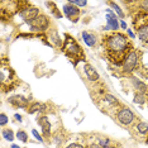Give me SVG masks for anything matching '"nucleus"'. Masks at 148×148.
Wrapping results in <instances>:
<instances>
[{
  "label": "nucleus",
  "instance_id": "obj_10",
  "mask_svg": "<svg viewBox=\"0 0 148 148\" xmlns=\"http://www.w3.org/2000/svg\"><path fill=\"white\" fill-rule=\"evenodd\" d=\"M8 103L9 105H12L15 109H28V106L31 105L28 97L23 96V95H13L8 97Z\"/></svg>",
  "mask_w": 148,
  "mask_h": 148
},
{
  "label": "nucleus",
  "instance_id": "obj_31",
  "mask_svg": "<svg viewBox=\"0 0 148 148\" xmlns=\"http://www.w3.org/2000/svg\"><path fill=\"white\" fill-rule=\"evenodd\" d=\"M120 25H122V28H123V29H127V24H125V22L120 21Z\"/></svg>",
  "mask_w": 148,
  "mask_h": 148
},
{
  "label": "nucleus",
  "instance_id": "obj_5",
  "mask_svg": "<svg viewBox=\"0 0 148 148\" xmlns=\"http://www.w3.org/2000/svg\"><path fill=\"white\" fill-rule=\"evenodd\" d=\"M140 63V52L134 48L132 52L129 53L123 63L119 66V71L122 75H132L134 71H137Z\"/></svg>",
  "mask_w": 148,
  "mask_h": 148
},
{
  "label": "nucleus",
  "instance_id": "obj_25",
  "mask_svg": "<svg viewBox=\"0 0 148 148\" xmlns=\"http://www.w3.org/2000/svg\"><path fill=\"white\" fill-rule=\"evenodd\" d=\"M8 120H9V118L6 116V114L1 113V115H0V124H1V127H4L5 124L8 123Z\"/></svg>",
  "mask_w": 148,
  "mask_h": 148
},
{
  "label": "nucleus",
  "instance_id": "obj_4",
  "mask_svg": "<svg viewBox=\"0 0 148 148\" xmlns=\"http://www.w3.org/2000/svg\"><path fill=\"white\" fill-rule=\"evenodd\" d=\"M133 27L139 41L144 45H148V12L138 10L133 18Z\"/></svg>",
  "mask_w": 148,
  "mask_h": 148
},
{
  "label": "nucleus",
  "instance_id": "obj_27",
  "mask_svg": "<svg viewBox=\"0 0 148 148\" xmlns=\"http://www.w3.org/2000/svg\"><path fill=\"white\" fill-rule=\"evenodd\" d=\"M65 148H85V146H84V144H81V143L75 142V143H70L69 146H66Z\"/></svg>",
  "mask_w": 148,
  "mask_h": 148
},
{
  "label": "nucleus",
  "instance_id": "obj_16",
  "mask_svg": "<svg viewBox=\"0 0 148 148\" xmlns=\"http://www.w3.org/2000/svg\"><path fill=\"white\" fill-rule=\"evenodd\" d=\"M82 39L89 47H95L97 43V37L91 32H82Z\"/></svg>",
  "mask_w": 148,
  "mask_h": 148
},
{
  "label": "nucleus",
  "instance_id": "obj_6",
  "mask_svg": "<svg viewBox=\"0 0 148 148\" xmlns=\"http://www.w3.org/2000/svg\"><path fill=\"white\" fill-rule=\"evenodd\" d=\"M114 119L116 120L118 123L120 124V125H123V127H132L134 123L137 122V115L134 114V112L130 108H128V106H122L118 112L114 114Z\"/></svg>",
  "mask_w": 148,
  "mask_h": 148
},
{
  "label": "nucleus",
  "instance_id": "obj_28",
  "mask_svg": "<svg viewBox=\"0 0 148 148\" xmlns=\"http://www.w3.org/2000/svg\"><path fill=\"white\" fill-rule=\"evenodd\" d=\"M85 148H101L97 144V142H91V143H89V144H86Z\"/></svg>",
  "mask_w": 148,
  "mask_h": 148
},
{
  "label": "nucleus",
  "instance_id": "obj_23",
  "mask_svg": "<svg viewBox=\"0 0 148 148\" xmlns=\"http://www.w3.org/2000/svg\"><path fill=\"white\" fill-rule=\"evenodd\" d=\"M109 4H110V6H113V8L115 9V12L118 13V15H120V18H124V13H123V9L120 8V5H118L116 3H114V1L109 3Z\"/></svg>",
  "mask_w": 148,
  "mask_h": 148
},
{
  "label": "nucleus",
  "instance_id": "obj_18",
  "mask_svg": "<svg viewBox=\"0 0 148 148\" xmlns=\"http://www.w3.org/2000/svg\"><path fill=\"white\" fill-rule=\"evenodd\" d=\"M42 104H43V103H39V101H33V103H31V105H29L28 109H27V113H28V114L41 113V110H42Z\"/></svg>",
  "mask_w": 148,
  "mask_h": 148
},
{
  "label": "nucleus",
  "instance_id": "obj_8",
  "mask_svg": "<svg viewBox=\"0 0 148 148\" xmlns=\"http://www.w3.org/2000/svg\"><path fill=\"white\" fill-rule=\"evenodd\" d=\"M29 27H31L32 32H46L47 29H49V19L47 15H38L33 22L29 23Z\"/></svg>",
  "mask_w": 148,
  "mask_h": 148
},
{
  "label": "nucleus",
  "instance_id": "obj_19",
  "mask_svg": "<svg viewBox=\"0 0 148 148\" xmlns=\"http://www.w3.org/2000/svg\"><path fill=\"white\" fill-rule=\"evenodd\" d=\"M133 101L136 104H140L143 105L147 101V94H142V92H134L133 95Z\"/></svg>",
  "mask_w": 148,
  "mask_h": 148
},
{
  "label": "nucleus",
  "instance_id": "obj_14",
  "mask_svg": "<svg viewBox=\"0 0 148 148\" xmlns=\"http://www.w3.org/2000/svg\"><path fill=\"white\" fill-rule=\"evenodd\" d=\"M108 15H106V22H108V25L104 27V29L105 31H112V32H118V29H119V22H118V19L114 16V14L112 13L110 9H108Z\"/></svg>",
  "mask_w": 148,
  "mask_h": 148
},
{
  "label": "nucleus",
  "instance_id": "obj_26",
  "mask_svg": "<svg viewBox=\"0 0 148 148\" xmlns=\"http://www.w3.org/2000/svg\"><path fill=\"white\" fill-rule=\"evenodd\" d=\"M32 134L34 136V138H36L37 140H39L41 143H43V136H42V134H39L36 129H32Z\"/></svg>",
  "mask_w": 148,
  "mask_h": 148
},
{
  "label": "nucleus",
  "instance_id": "obj_20",
  "mask_svg": "<svg viewBox=\"0 0 148 148\" xmlns=\"http://www.w3.org/2000/svg\"><path fill=\"white\" fill-rule=\"evenodd\" d=\"M97 144L101 148H110L113 146V140L106 137H100L99 139H97Z\"/></svg>",
  "mask_w": 148,
  "mask_h": 148
},
{
  "label": "nucleus",
  "instance_id": "obj_33",
  "mask_svg": "<svg viewBox=\"0 0 148 148\" xmlns=\"http://www.w3.org/2000/svg\"><path fill=\"white\" fill-rule=\"evenodd\" d=\"M147 101H148V91H147Z\"/></svg>",
  "mask_w": 148,
  "mask_h": 148
},
{
  "label": "nucleus",
  "instance_id": "obj_30",
  "mask_svg": "<svg viewBox=\"0 0 148 148\" xmlns=\"http://www.w3.org/2000/svg\"><path fill=\"white\" fill-rule=\"evenodd\" d=\"M128 34H129V37H130V38H134V37H136V36H134V33L132 32V31H130V29H128Z\"/></svg>",
  "mask_w": 148,
  "mask_h": 148
},
{
  "label": "nucleus",
  "instance_id": "obj_32",
  "mask_svg": "<svg viewBox=\"0 0 148 148\" xmlns=\"http://www.w3.org/2000/svg\"><path fill=\"white\" fill-rule=\"evenodd\" d=\"M12 148H21V147H19V146H16V144H13Z\"/></svg>",
  "mask_w": 148,
  "mask_h": 148
},
{
  "label": "nucleus",
  "instance_id": "obj_1",
  "mask_svg": "<svg viewBox=\"0 0 148 148\" xmlns=\"http://www.w3.org/2000/svg\"><path fill=\"white\" fill-rule=\"evenodd\" d=\"M103 53L112 65L119 67L125 57L133 51V43L122 32H110L104 34L100 41Z\"/></svg>",
  "mask_w": 148,
  "mask_h": 148
},
{
  "label": "nucleus",
  "instance_id": "obj_13",
  "mask_svg": "<svg viewBox=\"0 0 148 148\" xmlns=\"http://www.w3.org/2000/svg\"><path fill=\"white\" fill-rule=\"evenodd\" d=\"M84 72H85L86 79L89 80L90 82H92V84L99 82L100 75L97 73L96 70L94 69V66H92V65H90V63H85V65H84Z\"/></svg>",
  "mask_w": 148,
  "mask_h": 148
},
{
  "label": "nucleus",
  "instance_id": "obj_3",
  "mask_svg": "<svg viewBox=\"0 0 148 148\" xmlns=\"http://www.w3.org/2000/svg\"><path fill=\"white\" fill-rule=\"evenodd\" d=\"M0 82H1L3 92L12 91L18 85V77L15 75V71L12 69L6 60H3L0 65Z\"/></svg>",
  "mask_w": 148,
  "mask_h": 148
},
{
  "label": "nucleus",
  "instance_id": "obj_9",
  "mask_svg": "<svg viewBox=\"0 0 148 148\" xmlns=\"http://www.w3.org/2000/svg\"><path fill=\"white\" fill-rule=\"evenodd\" d=\"M134 138H146L148 137V123L137 120L136 123L130 127V130Z\"/></svg>",
  "mask_w": 148,
  "mask_h": 148
},
{
  "label": "nucleus",
  "instance_id": "obj_2",
  "mask_svg": "<svg viewBox=\"0 0 148 148\" xmlns=\"http://www.w3.org/2000/svg\"><path fill=\"white\" fill-rule=\"evenodd\" d=\"M61 49L67 56V58L72 62L73 66H76L80 61H85V52H84L82 47L69 33L65 34V39H63V45L61 47Z\"/></svg>",
  "mask_w": 148,
  "mask_h": 148
},
{
  "label": "nucleus",
  "instance_id": "obj_22",
  "mask_svg": "<svg viewBox=\"0 0 148 148\" xmlns=\"http://www.w3.org/2000/svg\"><path fill=\"white\" fill-rule=\"evenodd\" d=\"M16 138H18L19 140H22L23 143L28 142V134H27L25 130H18V132H16Z\"/></svg>",
  "mask_w": 148,
  "mask_h": 148
},
{
  "label": "nucleus",
  "instance_id": "obj_29",
  "mask_svg": "<svg viewBox=\"0 0 148 148\" xmlns=\"http://www.w3.org/2000/svg\"><path fill=\"white\" fill-rule=\"evenodd\" d=\"M14 119L16 120V122H22V120H23V116L21 115V114L16 113V114H14Z\"/></svg>",
  "mask_w": 148,
  "mask_h": 148
},
{
  "label": "nucleus",
  "instance_id": "obj_7",
  "mask_svg": "<svg viewBox=\"0 0 148 148\" xmlns=\"http://www.w3.org/2000/svg\"><path fill=\"white\" fill-rule=\"evenodd\" d=\"M19 15H21L22 18L29 24V23L34 21V19L38 15H41V13H39V9L38 8H36V6H32L31 3H27L25 1L24 6L21 8V10H19Z\"/></svg>",
  "mask_w": 148,
  "mask_h": 148
},
{
  "label": "nucleus",
  "instance_id": "obj_12",
  "mask_svg": "<svg viewBox=\"0 0 148 148\" xmlns=\"http://www.w3.org/2000/svg\"><path fill=\"white\" fill-rule=\"evenodd\" d=\"M37 123L38 125L42 128V136L46 139H49L51 138V123H49V119L47 115H39L37 118Z\"/></svg>",
  "mask_w": 148,
  "mask_h": 148
},
{
  "label": "nucleus",
  "instance_id": "obj_21",
  "mask_svg": "<svg viewBox=\"0 0 148 148\" xmlns=\"http://www.w3.org/2000/svg\"><path fill=\"white\" fill-rule=\"evenodd\" d=\"M3 137L5 138V140H9V142H13L14 140V132H13L12 129H4L3 130Z\"/></svg>",
  "mask_w": 148,
  "mask_h": 148
},
{
  "label": "nucleus",
  "instance_id": "obj_17",
  "mask_svg": "<svg viewBox=\"0 0 148 148\" xmlns=\"http://www.w3.org/2000/svg\"><path fill=\"white\" fill-rule=\"evenodd\" d=\"M48 38H49V41H51V43H52V45L55 46V47H62L63 42H62L61 37L58 36V33H57L56 29H53L52 32H49Z\"/></svg>",
  "mask_w": 148,
  "mask_h": 148
},
{
  "label": "nucleus",
  "instance_id": "obj_15",
  "mask_svg": "<svg viewBox=\"0 0 148 148\" xmlns=\"http://www.w3.org/2000/svg\"><path fill=\"white\" fill-rule=\"evenodd\" d=\"M130 82L133 85V89L136 92H142V94H147L148 91V86L144 82H142L139 79H136V77H132L130 79Z\"/></svg>",
  "mask_w": 148,
  "mask_h": 148
},
{
  "label": "nucleus",
  "instance_id": "obj_24",
  "mask_svg": "<svg viewBox=\"0 0 148 148\" xmlns=\"http://www.w3.org/2000/svg\"><path fill=\"white\" fill-rule=\"evenodd\" d=\"M69 3H71L72 5H76L77 8H80V6H86L87 5V1H85V0H82V1H80V0H70Z\"/></svg>",
  "mask_w": 148,
  "mask_h": 148
},
{
  "label": "nucleus",
  "instance_id": "obj_11",
  "mask_svg": "<svg viewBox=\"0 0 148 148\" xmlns=\"http://www.w3.org/2000/svg\"><path fill=\"white\" fill-rule=\"evenodd\" d=\"M63 14L66 18L71 19L72 22H77L80 18V14H81V10L76 5H72L71 3H66L63 5Z\"/></svg>",
  "mask_w": 148,
  "mask_h": 148
}]
</instances>
